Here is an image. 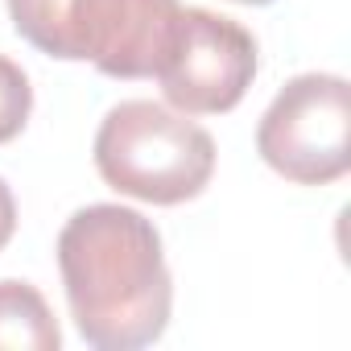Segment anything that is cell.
<instances>
[{
    "label": "cell",
    "instance_id": "1",
    "mask_svg": "<svg viewBox=\"0 0 351 351\" xmlns=\"http://www.w3.org/2000/svg\"><path fill=\"white\" fill-rule=\"evenodd\" d=\"M58 273L79 335L99 351H136L165 335L173 281L153 219L91 203L58 232Z\"/></svg>",
    "mask_w": 351,
    "mask_h": 351
},
{
    "label": "cell",
    "instance_id": "2",
    "mask_svg": "<svg viewBox=\"0 0 351 351\" xmlns=\"http://www.w3.org/2000/svg\"><path fill=\"white\" fill-rule=\"evenodd\" d=\"M13 29L42 54L91 62L108 79H153L178 0H5Z\"/></svg>",
    "mask_w": 351,
    "mask_h": 351
},
{
    "label": "cell",
    "instance_id": "3",
    "mask_svg": "<svg viewBox=\"0 0 351 351\" xmlns=\"http://www.w3.org/2000/svg\"><path fill=\"white\" fill-rule=\"evenodd\" d=\"M95 169L128 199L178 207L207 191L215 173V141L165 104L124 99L95 132Z\"/></svg>",
    "mask_w": 351,
    "mask_h": 351
},
{
    "label": "cell",
    "instance_id": "4",
    "mask_svg": "<svg viewBox=\"0 0 351 351\" xmlns=\"http://www.w3.org/2000/svg\"><path fill=\"white\" fill-rule=\"evenodd\" d=\"M256 153L298 186H326L351 169V87L343 75L289 79L256 124Z\"/></svg>",
    "mask_w": 351,
    "mask_h": 351
},
{
    "label": "cell",
    "instance_id": "5",
    "mask_svg": "<svg viewBox=\"0 0 351 351\" xmlns=\"http://www.w3.org/2000/svg\"><path fill=\"white\" fill-rule=\"evenodd\" d=\"M153 79L173 112L223 116L256 79V38L223 13L182 9Z\"/></svg>",
    "mask_w": 351,
    "mask_h": 351
},
{
    "label": "cell",
    "instance_id": "6",
    "mask_svg": "<svg viewBox=\"0 0 351 351\" xmlns=\"http://www.w3.org/2000/svg\"><path fill=\"white\" fill-rule=\"evenodd\" d=\"M0 347L9 351H58L62 330L46 298L29 281H0Z\"/></svg>",
    "mask_w": 351,
    "mask_h": 351
},
{
    "label": "cell",
    "instance_id": "7",
    "mask_svg": "<svg viewBox=\"0 0 351 351\" xmlns=\"http://www.w3.org/2000/svg\"><path fill=\"white\" fill-rule=\"evenodd\" d=\"M29 112H34L29 75L9 54H0V145L21 136V128L29 124Z\"/></svg>",
    "mask_w": 351,
    "mask_h": 351
},
{
    "label": "cell",
    "instance_id": "8",
    "mask_svg": "<svg viewBox=\"0 0 351 351\" xmlns=\"http://www.w3.org/2000/svg\"><path fill=\"white\" fill-rule=\"evenodd\" d=\"M13 232H17V203H13L9 182L0 178V248H5V244L13 240Z\"/></svg>",
    "mask_w": 351,
    "mask_h": 351
},
{
    "label": "cell",
    "instance_id": "9",
    "mask_svg": "<svg viewBox=\"0 0 351 351\" xmlns=\"http://www.w3.org/2000/svg\"><path fill=\"white\" fill-rule=\"evenodd\" d=\"M236 5H273V0H236Z\"/></svg>",
    "mask_w": 351,
    "mask_h": 351
}]
</instances>
